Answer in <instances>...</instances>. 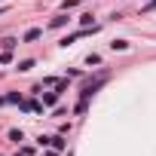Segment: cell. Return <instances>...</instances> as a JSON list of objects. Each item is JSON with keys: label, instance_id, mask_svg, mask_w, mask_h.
I'll return each mask as SVG.
<instances>
[{"label": "cell", "instance_id": "1", "mask_svg": "<svg viewBox=\"0 0 156 156\" xmlns=\"http://www.w3.org/2000/svg\"><path fill=\"white\" fill-rule=\"evenodd\" d=\"M46 144H49V147H55V150H64V138H58V135L46 138Z\"/></svg>", "mask_w": 156, "mask_h": 156}, {"label": "cell", "instance_id": "4", "mask_svg": "<svg viewBox=\"0 0 156 156\" xmlns=\"http://www.w3.org/2000/svg\"><path fill=\"white\" fill-rule=\"evenodd\" d=\"M64 22H67V16H55V19H52V28H61Z\"/></svg>", "mask_w": 156, "mask_h": 156}, {"label": "cell", "instance_id": "3", "mask_svg": "<svg viewBox=\"0 0 156 156\" xmlns=\"http://www.w3.org/2000/svg\"><path fill=\"white\" fill-rule=\"evenodd\" d=\"M58 95H61V92H46V95H43V104H55Z\"/></svg>", "mask_w": 156, "mask_h": 156}, {"label": "cell", "instance_id": "6", "mask_svg": "<svg viewBox=\"0 0 156 156\" xmlns=\"http://www.w3.org/2000/svg\"><path fill=\"white\" fill-rule=\"evenodd\" d=\"M110 46H113V49H129V43H126V40H113Z\"/></svg>", "mask_w": 156, "mask_h": 156}, {"label": "cell", "instance_id": "5", "mask_svg": "<svg viewBox=\"0 0 156 156\" xmlns=\"http://www.w3.org/2000/svg\"><path fill=\"white\" fill-rule=\"evenodd\" d=\"M0 61H3V64H9V61H12V49H6L3 55H0Z\"/></svg>", "mask_w": 156, "mask_h": 156}, {"label": "cell", "instance_id": "2", "mask_svg": "<svg viewBox=\"0 0 156 156\" xmlns=\"http://www.w3.org/2000/svg\"><path fill=\"white\" fill-rule=\"evenodd\" d=\"M40 34H43L40 28H31V31L25 34V43H34V40H40Z\"/></svg>", "mask_w": 156, "mask_h": 156}]
</instances>
